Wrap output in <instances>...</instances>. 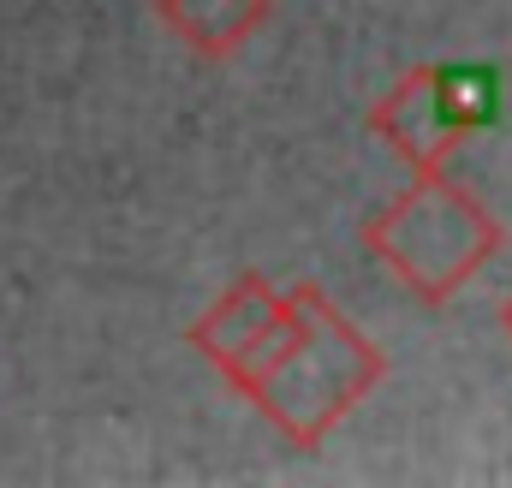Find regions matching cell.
Wrapping results in <instances>:
<instances>
[{
  "mask_svg": "<svg viewBox=\"0 0 512 488\" xmlns=\"http://www.w3.org/2000/svg\"><path fill=\"white\" fill-rule=\"evenodd\" d=\"M149 6H155L161 30L185 54H197L203 66L233 60L245 42H256L268 30V18H274V0H149Z\"/></svg>",
  "mask_w": 512,
  "mask_h": 488,
  "instance_id": "5b68a950",
  "label": "cell"
},
{
  "mask_svg": "<svg viewBox=\"0 0 512 488\" xmlns=\"http://www.w3.org/2000/svg\"><path fill=\"white\" fill-rule=\"evenodd\" d=\"M501 334L512 340V292H507V304H501Z\"/></svg>",
  "mask_w": 512,
  "mask_h": 488,
  "instance_id": "8992f818",
  "label": "cell"
},
{
  "mask_svg": "<svg viewBox=\"0 0 512 488\" xmlns=\"http://www.w3.org/2000/svg\"><path fill=\"white\" fill-rule=\"evenodd\" d=\"M489 108H495L489 72L465 60H435L399 72L393 90L370 102V131L411 173H453L459 149L489 125Z\"/></svg>",
  "mask_w": 512,
  "mask_h": 488,
  "instance_id": "3957f363",
  "label": "cell"
},
{
  "mask_svg": "<svg viewBox=\"0 0 512 488\" xmlns=\"http://www.w3.org/2000/svg\"><path fill=\"white\" fill-rule=\"evenodd\" d=\"M358 244L417 304L441 310L501 256L507 227L453 173H411V185L358 227Z\"/></svg>",
  "mask_w": 512,
  "mask_h": 488,
  "instance_id": "7a4b0ae2",
  "label": "cell"
},
{
  "mask_svg": "<svg viewBox=\"0 0 512 488\" xmlns=\"http://www.w3.org/2000/svg\"><path fill=\"white\" fill-rule=\"evenodd\" d=\"M382 381V346L316 280H298L292 322L239 381V399H251L268 417V429H280V441H292L298 453H316Z\"/></svg>",
  "mask_w": 512,
  "mask_h": 488,
  "instance_id": "6da1fadb",
  "label": "cell"
},
{
  "mask_svg": "<svg viewBox=\"0 0 512 488\" xmlns=\"http://www.w3.org/2000/svg\"><path fill=\"white\" fill-rule=\"evenodd\" d=\"M286 322H292V286L280 292L268 274L251 268V274H239V280L185 328V346L203 352V364L239 393V381H245L256 369V358L286 334Z\"/></svg>",
  "mask_w": 512,
  "mask_h": 488,
  "instance_id": "277c9868",
  "label": "cell"
}]
</instances>
